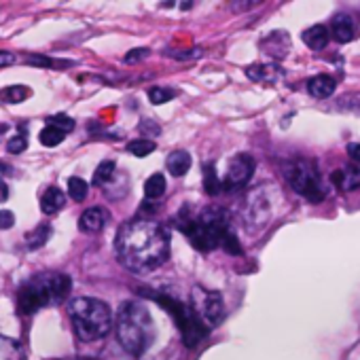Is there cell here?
Returning <instances> with one entry per match:
<instances>
[{
    "instance_id": "19",
    "label": "cell",
    "mask_w": 360,
    "mask_h": 360,
    "mask_svg": "<svg viewBox=\"0 0 360 360\" xmlns=\"http://www.w3.org/2000/svg\"><path fill=\"white\" fill-rule=\"evenodd\" d=\"M165 193V178L163 174H150L144 183V195L148 200H159Z\"/></svg>"
},
{
    "instance_id": "28",
    "label": "cell",
    "mask_w": 360,
    "mask_h": 360,
    "mask_svg": "<svg viewBox=\"0 0 360 360\" xmlns=\"http://www.w3.org/2000/svg\"><path fill=\"white\" fill-rule=\"evenodd\" d=\"M219 248H223L225 252H229V255H233V257L242 255V244H240L238 236H236L231 229L223 236V240H221V246H219Z\"/></svg>"
},
{
    "instance_id": "6",
    "label": "cell",
    "mask_w": 360,
    "mask_h": 360,
    "mask_svg": "<svg viewBox=\"0 0 360 360\" xmlns=\"http://www.w3.org/2000/svg\"><path fill=\"white\" fill-rule=\"evenodd\" d=\"M193 311L200 316V320L208 326H217L223 320L225 314V305H223V297L217 290H204V288H195L193 290Z\"/></svg>"
},
{
    "instance_id": "3",
    "label": "cell",
    "mask_w": 360,
    "mask_h": 360,
    "mask_svg": "<svg viewBox=\"0 0 360 360\" xmlns=\"http://www.w3.org/2000/svg\"><path fill=\"white\" fill-rule=\"evenodd\" d=\"M68 314H70L75 333L83 341L102 339V337L108 335V330L112 326L110 307L104 301H100V299H91V297L75 299L68 305Z\"/></svg>"
},
{
    "instance_id": "7",
    "label": "cell",
    "mask_w": 360,
    "mask_h": 360,
    "mask_svg": "<svg viewBox=\"0 0 360 360\" xmlns=\"http://www.w3.org/2000/svg\"><path fill=\"white\" fill-rule=\"evenodd\" d=\"M255 159L248 155V153H240L236 155L231 161H229V167H227V176L223 183V189L227 191H233V189H242L244 185H248V180L252 178L255 174Z\"/></svg>"
},
{
    "instance_id": "2",
    "label": "cell",
    "mask_w": 360,
    "mask_h": 360,
    "mask_svg": "<svg viewBox=\"0 0 360 360\" xmlns=\"http://www.w3.org/2000/svg\"><path fill=\"white\" fill-rule=\"evenodd\" d=\"M117 337L123 349L134 356H140L148 349L155 339V324L150 311L142 303L127 301L117 311Z\"/></svg>"
},
{
    "instance_id": "37",
    "label": "cell",
    "mask_w": 360,
    "mask_h": 360,
    "mask_svg": "<svg viewBox=\"0 0 360 360\" xmlns=\"http://www.w3.org/2000/svg\"><path fill=\"white\" fill-rule=\"evenodd\" d=\"M7 195H9V191H7V187L0 183V202H5L7 200Z\"/></svg>"
},
{
    "instance_id": "35",
    "label": "cell",
    "mask_w": 360,
    "mask_h": 360,
    "mask_svg": "<svg viewBox=\"0 0 360 360\" xmlns=\"http://www.w3.org/2000/svg\"><path fill=\"white\" fill-rule=\"evenodd\" d=\"M347 155H349L356 163H360V142H352V144H347Z\"/></svg>"
},
{
    "instance_id": "5",
    "label": "cell",
    "mask_w": 360,
    "mask_h": 360,
    "mask_svg": "<svg viewBox=\"0 0 360 360\" xmlns=\"http://www.w3.org/2000/svg\"><path fill=\"white\" fill-rule=\"evenodd\" d=\"M165 311L172 314V318L176 320L180 333H183V339H185V345L187 347H195L198 343L204 341V337L208 335V326L200 320V316L193 311L191 305H185L183 301H178L169 295H157L153 292L150 295Z\"/></svg>"
},
{
    "instance_id": "34",
    "label": "cell",
    "mask_w": 360,
    "mask_h": 360,
    "mask_svg": "<svg viewBox=\"0 0 360 360\" xmlns=\"http://www.w3.org/2000/svg\"><path fill=\"white\" fill-rule=\"evenodd\" d=\"M148 56V49H131L127 56H125V62L127 64H134V62H138V60H144Z\"/></svg>"
},
{
    "instance_id": "27",
    "label": "cell",
    "mask_w": 360,
    "mask_h": 360,
    "mask_svg": "<svg viewBox=\"0 0 360 360\" xmlns=\"http://www.w3.org/2000/svg\"><path fill=\"white\" fill-rule=\"evenodd\" d=\"M39 138H41V144H45V146H58V144L64 142L66 134L60 131V129H56V127H51V125H47V127H43V131H41Z\"/></svg>"
},
{
    "instance_id": "16",
    "label": "cell",
    "mask_w": 360,
    "mask_h": 360,
    "mask_svg": "<svg viewBox=\"0 0 360 360\" xmlns=\"http://www.w3.org/2000/svg\"><path fill=\"white\" fill-rule=\"evenodd\" d=\"M328 41H330L328 28L322 26V24H316V26H311V28H307V30L303 32V43H305L309 49H314V51L324 49V47L328 45Z\"/></svg>"
},
{
    "instance_id": "4",
    "label": "cell",
    "mask_w": 360,
    "mask_h": 360,
    "mask_svg": "<svg viewBox=\"0 0 360 360\" xmlns=\"http://www.w3.org/2000/svg\"><path fill=\"white\" fill-rule=\"evenodd\" d=\"M282 174L295 193L311 204H320L326 198L318 165L309 159H290L282 165Z\"/></svg>"
},
{
    "instance_id": "22",
    "label": "cell",
    "mask_w": 360,
    "mask_h": 360,
    "mask_svg": "<svg viewBox=\"0 0 360 360\" xmlns=\"http://www.w3.org/2000/svg\"><path fill=\"white\" fill-rule=\"evenodd\" d=\"M115 176V161H102L98 165V169L94 172V180L91 183L96 187H106L108 185V180Z\"/></svg>"
},
{
    "instance_id": "21",
    "label": "cell",
    "mask_w": 360,
    "mask_h": 360,
    "mask_svg": "<svg viewBox=\"0 0 360 360\" xmlns=\"http://www.w3.org/2000/svg\"><path fill=\"white\" fill-rule=\"evenodd\" d=\"M0 360H24L22 345L9 337H0Z\"/></svg>"
},
{
    "instance_id": "38",
    "label": "cell",
    "mask_w": 360,
    "mask_h": 360,
    "mask_svg": "<svg viewBox=\"0 0 360 360\" xmlns=\"http://www.w3.org/2000/svg\"><path fill=\"white\" fill-rule=\"evenodd\" d=\"M7 174V165L5 163H0V178H3Z\"/></svg>"
},
{
    "instance_id": "24",
    "label": "cell",
    "mask_w": 360,
    "mask_h": 360,
    "mask_svg": "<svg viewBox=\"0 0 360 360\" xmlns=\"http://www.w3.org/2000/svg\"><path fill=\"white\" fill-rule=\"evenodd\" d=\"M155 142L153 140H146V138H138V140H131L127 144V153H131L134 157H146L155 150Z\"/></svg>"
},
{
    "instance_id": "13",
    "label": "cell",
    "mask_w": 360,
    "mask_h": 360,
    "mask_svg": "<svg viewBox=\"0 0 360 360\" xmlns=\"http://www.w3.org/2000/svg\"><path fill=\"white\" fill-rule=\"evenodd\" d=\"M106 219H108V212L104 208H89L81 214L79 219V229L83 233H98L104 229L106 225Z\"/></svg>"
},
{
    "instance_id": "15",
    "label": "cell",
    "mask_w": 360,
    "mask_h": 360,
    "mask_svg": "<svg viewBox=\"0 0 360 360\" xmlns=\"http://www.w3.org/2000/svg\"><path fill=\"white\" fill-rule=\"evenodd\" d=\"M263 49H265V53H269L271 58L282 60V58L288 53V49H290V39H288L286 32H271V34L263 41Z\"/></svg>"
},
{
    "instance_id": "9",
    "label": "cell",
    "mask_w": 360,
    "mask_h": 360,
    "mask_svg": "<svg viewBox=\"0 0 360 360\" xmlns=\"http://www.w3.org/2000/svg\"><path fill=\"white\" fill-rule=\"evenodd\" d=\"M328 34H330L337 43H341V45L352 43V41L358 39V24H356L349 15L339 13V15H335V18L330 20V30H328Z\"/></svg>"
},
{
    "instance_id": "20",
    "label": "cell",
    "mask_w": 360,
    "mask_h": 360,
    "mask_svg": "<svg viewBox=\"0 0 360 360\" xmlns=\"http://www.w3.org/2000/svg\"><path fill=\"white\" fill-rule=\"evenodd\" d=\"M204 189H206L208 195H219L223 191V183H221V178H219L212 163L204 165Z\"/></svg>"
},
{
    "instance_id": "26",
    "label": "cell",
    "mask_w": 360,
    "mask_h": 360,
    "mask_svg": "<svg viewBox=\"0 0 360 360\" xmlns=\"http://www.w3.org/2000/svg\"><path fill=\"white\" fill-rule=\"evenodd\" d=\"M49 236H51V229H49L47 225H41L39 229H34L32 233H28V238H26L28 248H30V250H37V248L45 246V242L49 240Z\"/></svg>"
},
{
    "instance_id": "17",
    "label": "cell",
    "mask_w": 360,
    "mask_h": 360,
    "mask_svg": "<svg viewBox=\"0 0 360 360\" xmlns=\"http://www.w3.org/2000/svg\"><path fill=\"white\" fill-rule=\"evenodd\" d=\"M165 165L169 169L172 176H185L191 167V155L187 150H174L169 153V157L165 159Z\"/></svg>"
},
{
    "instance_id": "31",
    "label": "cell",
    "mask_w": 360,
    "mask_h": 360,
    "mask_svg": "<svg viewBox=\"0 0 360 360\" xmlns=\"http://www.w3.org/2000/svg\"><path fill=\"white\" fill-rule=\"evenodd\" d=\"M26 148H28V138H26L24 134H18V136H13V138L7 142V150L13 153V155L22 153V150H26Z\"/></svg>"
},
{
    "instance_id": "33",
    "label": "cell",
    "mask_w": 360,
    "mask_h": 360,
    "mask_svg": "<svg viewBox=\"0 0 360 360\" xmlns=\"http://www.w3.org/2000/svg\"><path fill=\"white\" fill-rule=\"evenodd\" d=\"M15 225V217L9 210H0V229H11Z\"/></svg>"
},
{
    "instance_id": "32",
    "label": "cell",
    "mask_w": 360,
    "mask_h": 360,
    "mask_svg": "<svg viewBox=\"0 0 360 360\" xmlns=\"http://www.w3.org/2000/svg\"><path fill=\"white\" fill-rule=\"evenodd\" d=\"M28 62L34 64V66H41V68H53L56 66V62L45 58V56H28Z\"/></svg>"
},
{
    "instance_id": "11",
    "label": "cell",
    "mask_w": 360,
    "mask_h": 360,
    "mask_svg": "<svg viewBox=\"0 0 360 360\" xmlns=\"http://www.w3.org/2000/svg\"><path fill=\"white\" fill-rule=\"evenodd\" d=\"M330 180L341 191H356V189H360V167L358 165L341 167L330 174Z\"/></svg>"
},
{
    "instance_id": "36",
    "label": "cell",
    "mask_w": 360,
    "mask_h": 360,
    "mask_svg": "<svg viewBox=\"0 0 360 360\" xmlns=\"http://www.w3.org/2000/svg\"><path fill=\"white\" fill-rule=\"evenodd\" d=\"M15 62V56L9 53V51H0V66H9Z\"/></svg>"
},
{
    "instance_id": "25",
    "label": "cell",
    "mask_w": 360,
    "mask_h": 360,
    "mask_svg": "<svg viewBox=\"0 0 360 360\" xmlns=\"http://www.w3.org/2000/svg\"><path fill=\"white\" fill-rule=\"evenodd\" d=\"M28 96H30V89L24 87V85H11V87H7V89L3 91V100H5L7 104H20V102H24Z\"/></svg>"
},
{
    "instance_id": "30",
    "label": "cell",
    "mask_w": 360,
    "mask_h": 360,
    "mask_svg": "<svg viewBox=\"0 0 360 360\" xmlns=\"http://www.w3.org/2000/svg\"><path fill=\"white\" fill-rule=\"evenodd\" d=\"M174 96H176V91L169 89V87H153V89H148V100H150L153 104H165V102H169Z\"/></svg>"
},
{
    "instance_id": "23",
    "label": "cell",
    "mask_w": 360,
    "mask_h": 360,
    "mask_svg": "<svg viewBox=\"0 0 360 360\" xmlns=\"http://www.w3.org/2000/svg\"><path fill=\"white\" fill-rule=\"evenodd\" d=\"M87 191H89V185L85 183L83 178H79V176L68 178V195H70L75 202H83V200L87 198Z\"/></svg>"
},
{
    "instance_id": "29",
    "label": "cell",
    "mask_w": 360,
    "mask_h": 360,
    "mask_svg": "<svg viewBox=\"0 0 360 360\" xmlns=\"http://www.w3.org/2000/svg\"><path fill=\"white\" fill-rule=\"evenodd\" d=\"M47 125H51V127H56V129H60V131L66 134V131L75 129V119L68 117V115H64V112H60V115L49 117V119H47Z\"/></svg>"
},
{
    "instance_id": "14",
    "label": "cell",
    "mask_w": 360,
    "mask_h": 360,
    "mask_svg": "<svg viewBox=\"0 0 360 360\" xmlns=\"http://www.w3.org/2000/svg\"><path fill=\"white\" fill-rule=\"evenodd\" d=\"M246 77L257 83H276L284 77V72L274 64H252L246 68Z\"/></svg>"
},
{
    "instance_id": "18",
    "label": "cell",
    "mask_w": 360,
    "mask_h": 360,
    "mask_svg": "<svg viewBox=\"0 0 360 360\" xmlns=\"http://www.w3.org/2000/svg\"><path fill=\"white\" fill-rule=\"evenodd\" d=\"M64 202H66L64 193H62L58 187H49V189L43 193V198H41V210H43L45 214H56L58 210L64 208Z\"/></svg>"
},
{
    "instance_id": "8",
    "label": "cell",
    "mask_w": 360,
    "mask_h": 360,
    "mask_svg": "<svg viewBox=\"0 0 360 360\" xmlns=\"http://www.w3.org/2000/svg\"><path fill=\"white\" fill-rule=\"evenodd\" d=\"M49 290H47V284H45V278H37L34 282L26 284L22 290H20V297H18V309L26 316L39 311L41 307L49 305Z\"/></svg>"
},
{
    "instance_id": "12",
    "label": "cell",
    "mask_w": 360,
    "mask_h": 360,
    "mask_svg": "<svg viewBox=\"0 0 360 360\" xmlns=\"http://www.w3.org/2000/svg\"><path fill=\"white\" fill-rule=\"evenodd\" d=\"M305 87H307V94H309L311 98H316V100H326V98H330V96L335 94L337 81H335L330 75H316V77H311V79L305 83Z\"/></svg>"
},
{
    "instance_id": "10",
    "label": "cell",
    "mask_w": 360,
    "mask_h": 360,
    "mask_svg": "<svg viewBox=\"0 0 360 360\" xmlns=\"http://www.w3.org/2000/svg\"><path fill=\"white\" fill-rule=\"evenodd\" d=\"M45 278V284H47V290H49V301L51 303H62L68 292H70V278L66 274H51V276H43Z\"/></svg>"
},
{
    "instance_id": "1",
    "label": "cell",
    "mask_w": 360,
    "mask_h": 360,
    "mask_svg": "<svg viewBox=\"0 0 360 360\" xmlns=\"http://www.w3.org/2000/svg\"><path fill=\"white\" fill-rule=\"evenodd\" d=\"M117 259L134 274H148L163 265L169 255V236L155 221H129L117 233Z\"/></svg>"
}]
</instances>
